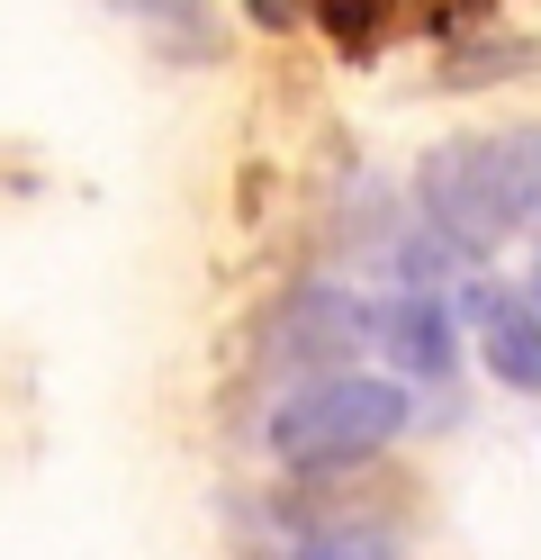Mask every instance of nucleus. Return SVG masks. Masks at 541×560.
<instances>
[{"label":"nucleus","mask_w":541,"mask_h":560,"mask_svg":"<svg viewBox=\"0 0 541 560\" xmlns=\"http://www.w3.org/2000/svg\"><path fill=\"white\" fill-rule=\"evenodd\" d=\"M424 208L433 235L487 254L541 208V136H505V145H451L424 163Z\"/></svg>","instance_id":"obj_1"},{"label":"nucleus","mask_w":541,"mask_h":560,"mask_svg":"<svg viewBox=\"0 0 541 560\" xmlns=\"http://www.w3.org/2000/svg\"><path fill=\"white\" fill-rule=\"evenodd\" d=\"M460 307H469V326H479L487 371L505 380V389L541 398V317H524V299H505V290H469Z\"/></svg>","instance_id":"obj_4"},{"label":"nucleus","mask_w":541,"mask_h":560,"mask_svg":"<svg viewBox=\"0 0 541 560\" xmlns=\"http://www.w3.org/2000/svg\"><path fill=\"white\" fill-rule=\"evenodd\" d=\"M252 19H262V27H298L307 0H252Z\"/></svg>","instance_id":"obj_7"},{"label":"nucleus","mask_w":541,"mask_h":560,"mask_svg":"<svg viewBox=\"0 0 541 560\" xmlns=\"http://www.w3.org/2000/svg\"><path fill=\"white\" fill-rule=\"evenodd\" d=\"M352 335H379L352 299H334V290H307L298 299V343H352Z\"/></svg>","instance_id":"obj_6"},{"label":"nucleus","mask_w":541,"mask_h":560,"mask_svg":"<svg viewBox=\"0 0 541 560\" xmlns=\"http://www.w3.org/2000/svg\"><path fill=\"white\" fill-rule=\"evenodd\" d=\"M108 10H118L154 55H172V63H216L226 55V27H216L208 0H108Z\"/></svg>","instance_id":"obj_5"},{"label":"nucleus","mask_w":541,"mask_h":560,"mask_svg":"<svg viewBox=\"0 0 541 560\" xmlns=\"http://www.w3.org/2000/svg\"><path fill=\"white\" fill-rule=\"evenodd\" d=\"M397 425H407V380L325 371V380H298L271 407V452L298 470H325V462H361V452L397 443Z\"/></svg>","instance_id":"obj_2"},{"label":"nucleus","mask_w":541,"mask_h":560,"mask_svg":"<svg viewBox=\"0 0 541 560\" xmlns=\"http://www.w3.org/2000/svg\"><path fill=\"white\" fill-rule=\"evenodd\" d=\"M371 326H379V353L397 362V380H451V362H460L451 299H424V290L379 299V307H371Z\"/></svg>","instance_id":"obj_3"},{"label":"nucleus","mask_w":541,"mask_h":560,"mask_svg":"<svg viewBox=\"0 0 541 560\" xmlns=\"http://www.w3.org/2000/svg\"><path fill=\"white\" fill-rule=\"evenodd\" d=\"M532 290H541V262H532Z\"/></svg>","instance_id":"obj_8"}]
</instances>
